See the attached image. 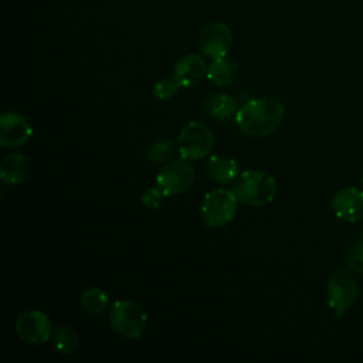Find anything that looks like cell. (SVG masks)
Listing matches in <instances>:
<instances>
[{
  "mask_svg": "<svg viewBox=\"0 0 363 363\" xmlns=\"http://www.w3.org/2000/svg\"><path fill=\"white\" fill-rule=\"evenodd\" d=\"M285 115L284 104L272 96L254 98L235 112L240 130L252 138H264L278 129Z\"/></svg>",
  "mask_w": 363,
  "mask_h": 363,
  "instance_id": "1",
  "label": "cell"
},
{
  "mask_svg": "<svg viewBox=\"0 0 363 363\" xmlns=\"http://www.w3.org/2000/svg\"><path fill=\"white\" fill-rule=\"evenodd\" d=\"M233 190L240 203L261 207L275 199L277 180L264 170H245L235 179Z\"/></svg>",
  "mask_w": 363,
  "mask_h": 363,
  "instance_id": "2",
  "label": "cell"
},
{
  "mask_svg": "<svg viewBox=\"0 0 363 363\" xmlns=\"http://www.w3.org/2000/svg\"><path fill=\"white\" fill-rule=\"evenodd\" d=\"M109 323L118 335L126 339H138L146 329L147 315L138 302L121 299L111 309Z\"/></svg>",
  "mask_w": 363,
  "mask_h": 363,
  "instance_id": "3",
  "label": "cell"
},
{
  "mask_svg": "<svg viewBox=\"0 0 363 363\" xmlns=\"http://www.w3.org/2000/svg\"><path fill=\"white\" fill-rule=\"evenodd\" d=\"M237 204L238 199L234 190L214 189L203 199L201 217L208 227H223L234 218Z\"/></svg>",
  "mask_w": 363,
  "mask_h": 363,
  "instance_id": "4",
  "label": "cell"
},
{
  "mask_svg": "<svg viewBox=\"0 0 363 363\" xmlns=\"http://www.w3.org/2000/svg\"><path fill=\"white\" fill-rule=\"evenodd\" d=\"M357 282L349 271L337 269L330 275L326 286V298L328 306L332 309L335 316L340 318L347 312L357 301Z\"/></svg>",
  "mask_w": 363,
  "mask_h": 363,
  "instance_id": "5",
  "label": "cell"
},
{
  "mask_svg": "<svg viewBox=\"0 0 363 363\" xmlns=\"http://www.w3.org/2000/svg\"><path fill=\"white\" fill-rule=\"evenodd\" d=\"M214 146V135L211 129L199 121L189 122L177 139V149L182 157L199 160L206 157Z\"/></svg>",
  "mask_w": 363,
  "mask_h": 363,
  "instance_id": "6",
  "label": "cell"
},
{
  "mask_svg": "<svg viewBox=\"0 0 363 363\" xmlns=\"http://www.w3.org/2000/svg\"><path fill=\"white\" fill-rule=\"evenodd\" d=\"M196 172L187 159H176L164 164L157 176L156 183L164 196H177L187 191L194 183Z\"/></svg>",
  "mask_w": 363,
  "mask_h": 363,
  "instance_id": "7",
  "label": "cell"
},
{
  "mask_svg": "<svg viewBox=\"0 0 363 363\" xmlns=\"http://www.w3.org/2000/svg\"><path fill=\"white\" fill-rule=\"evenodd\" d=\"M18 337L28 345H44L52 335V325L47 313L41 311H26L16 320Z\"/></svg>",
  "mask_w": 363,
  "mask_h": 363,
  "instance_id": "8",
  "label": "cell"
},
{
  "mask_svg": "<svg viewBox=\"0 0 363 363\" xmlns=\"http://www.w3.org/2000/svg\"><path fill=\"white\" fill-rule=\"evenodd\" d=\"M233 44V34L224 23L213 21L203 27L199 35V47L201 52L211 58L218 60L227 57Z\"/></svg>",
  "mask_w": 363,
  "mask_h": 363,
  "instance_id": "9",
  "label": "cell"
},
{
  "mask_svg": "<svg viewBox=\"0 0 363 363\" xmlns=\"http://www.w3.org/2000/svg\"><path fill=\"white\" fill-rule=\"evenodd\" d=\"M33 135L30 122L20 113L3 112L0 116V145L3 147H20Z\"/></svg>",
  "mask_w": 363,
  "mask_h": 363,
  "instance_id": "10",
  "label": "cell"
},
{
  "mask_svg": "<svg viewBox=\"0 0 363 363\" xmlns=\"http://www.w3.org/2000/svg\"><path fill=\"white\" fill-rule=\"evenodd\" d=\"M332 210L343 221L354 223L363 218V189L343 187L332 197Z\"/></svg>",
  "mask_w": 363,
  "mask_h": 363,
  "instance_id": "11",
  "label": "cell"
},
{
  "mask_svg": "<svg viewBox=\"0 0 363 363\" xmlns=\"http://www.w3.org/2000/svg\"><path fill=\"white\" fill-rule=\"evenodd\" d=\"M207 77V65L199 54H186L180 57L173 69V78L180 88H189L200 84Z\"/></svg>",
  "mask_w": 363,
  "mask_h": 363,
  "instance_id": "12",
  "label": "cell"
},
{
  "mask_svg": "<svg viewBox=\"0 0 363 363\" xmlns=\"http://www.w3.org/2000/svg\"><path fill=\"white\" fill-rule=\"evenodd\" d=\"M30 170V162L23 153H11L0 163V179L4 184L14 186L26 180Z\"/></svg>",
  "mask_w": 363,
  "mask_h": 363,
  "instance_id": "13",
  "label": "cell"
},
{
  "mask_svg": "<svg viewBox=\"0 0 363 363\" xmlns=\"http://www.w3.org/2000/svg\"><path fill=\"white\" fill-rule=\"evenodd\" d=\"M208 176L221 184L235 182L238 177V163L227 155H213L206 163Z\"/></svg>",
  "mask_w": 363,
  "mask_h": 363,
  "instance_id": "14",
  "label": "cell"
},
{
  "mask_svg": "<svg viewBox=\"0 0 363 363\" xmlns=\"http://www.w3.org/2000/svg\"><path fill=\"white\" fill-rule=\"evenodd\" d=\"M237 101L228 94H214L204 99L203 111L214 119L223 121L237 112Z\"/></svg>",
  "mask_w": 363,
  "mask_h": 363,
  "instance_id": "15",
  "label": "cell"
},
{
  "mask_svg": "<svg viewBox=\"0 0 363 363\" xmlns=\"http://www.w3.org/2000/svg\"><path fill=\"white\" fill-rule=\"evenodd\" d=\"M237 69V64L227 57L213 60L207 67V79L216 86L230 85L234 79V74Z\"/></svg>",
  "mask_w": 363,
  "mask_h": 363,
  "instance_id": "16",
  "label": "cell"
},
{
  "mask_svg": "<svg viewBox=\"0 0 363 363\" xmlns=\"http://www.w3.org/2000/svg\"><path fill=\"white\" fill-rule=\"evenodd\" d=\"M54 346L61 354H72L79 346V335L71 326H58L54 332Z\"/></svg>",
  "mask_w": 363,
  "mask_h": 363,
  "instance_id": "17",
  "label": "cell"
},
{
  "mask_svg": "<svg viewBox=\"0 0 363 363\" xmlns=\"http://www.w3.org/2000/svg\"><path fill=\"white\" fill-rule=\"evenodd\" d=\"M79 302L86 312L98 315L102 313L109 306V296L105 291L99 288H88L82 292Z\"/></svg>",
  "mask_w": 363,
  "mask_h": 363,
  "instance_id": "18",
  "label": "cell"
},
{
  "mask_svg": "<svg viewBox=\"0 0 363 363\" xmlns=\"http://www.w3.org/2000/svg\"><path fill=\"white\" fill-rule=\"evenodd\" d=\"M176 152H179L177 145L169 139H160L152 143L146 150V160L152 163H162L170 160Z\"/></svg>",
  "mask_w": 363,
  "mask_h": 363,
  "instance_id": "19",
  "label": "cell"
},
{
  "mask_svg": "<svg viewBox=\"0 0 363 363\" xmlns=\"http://www.w3.org/2000/svg\"><path fill=\"white\" fill-rule=\"evenodd\" d=\"M346 265L359 274H363V240L353 242L345 255Z\"/></svg>",
  "mask_w": 363,
  "mask_h": 363,
  "instance_id": "20",
  "label": "cell"
},
{
  "mask_svg": "<svg viewBox=\"0 0 363 363\" xmlns=\"http://www.w3.org/2000/svg\"><path fill=\"white\" fill-rule=\"evenodd\" d=\"M179 88H180V85L176 82V79L173 77L162 78L157 82H155L152 92H153L155 98L164 101V99L173 98L179 92Z\"/></svg>",
  "mask_w": 363,
  "mask_h": 363,
  "instance_id": "21",
  "label": "cell"
},
{
  "mask_svg": "<svg viewBox=\"0 0 363 363\" xmlns=\"http://www.w3.org/2000/svg\"><path fill=\"white\" fill-rule=\"evenodd\" d=\"M163 197H164L163 191L160 190L159 186H156V187H150L146 191H143L140 199H142V203H143L145 207H147V208H157L160 206Z\"/></svg>",
  "mask_w": 363,
  "mask_h": 363,
  "instance_id": "22",
  "label": "cell"
},
{
  "mask_svg": "<svg viewBox=\"0 0 363 363\" xmlns=\"http://www.w3.org/2000/svg\"><path fill=\"white\" fill-rule=\"evenodd\" d=\"M362 187H363V177H362Z\"/></svg>",
  "mask_w": 363,
  "mask_h": 363,
  "instance_id": "23",
  "label": "cell"
}]
</instances>
